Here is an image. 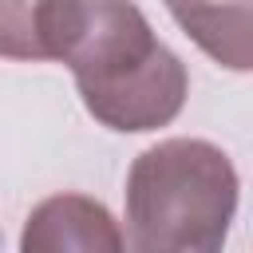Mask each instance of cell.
<instances>
[{
  "label": "cell",
  "mask_w": 253,
  "mask_h": 253,
  "mask_svg": "<svg viewBox=\"0 0 253 253\" xmlns=\"http://www.w3.org/2000/svg\"><path fill=\"white\" fill-rule=\"evenodd\" d=\"M43 43L47 59L71 67L87 115L107 130H158L186 107V63L134 0H47Z\"/></svg>",
  "instance_id": "cell-1"
},
{
  "label": "cell",
  "mask_w": 253,
  "mask_h": 253,
  "mask_svg": "<svg viewBox=\"0 0 253 253\" xmlns=\"http://www.w3.org/2000/svg\"><path fill=\"white\" fill-rule=\"evenodd\" d=\"M237 213V170L206 138L146 146L123 190V253H221Z\"/></svg>",
  "instance_id": "cell-2"
},
{
  "label": "cell",
  "mask_w": 253,
  "mask_h": 253,
  "mask_svg": "<svg viewBox=\"0 0 253 253\" xmlns=\"http://www.w3.org/2000/svg\"><path fill=\"white\" fill-rule=\"evenodd\" d=\"M20 253H123V229L103 202L67 190L32 206Z\"/></svg>",
  "instance_id": "cell-3"
},
{
  "label": "cell",
  "mask_w": 253,
  "mask_h": 253,
  "mask_svg": "<svg viewBox=\"0 0 253 253\" xmlns=\"http://www.w3.org/2000/svg\"><path fill=\"white\" fill-rule=\"evenodd\" d=\"M174 24L225 71H253V0H174Z\"/></svg>",
  "instance_id": "cell-4"
},
{
  "label": "cell",
  "mask_w": 253,
  "mask_h": 253,
  "mask_svg": "<svg viewBox=\"0 0 253 253\" xmlns=\"http://www.w3.org/2000/svg\"><path fill=\"white\" fill-rule=\"evenodd\" d=\"M43 16L47 0H0V55L24 63L47 59Z\"/></svg>",
  "instance_id": "cell-5"
},
{
  "label": "cell",
  "mask_w": 253,
  "mask_h": 253,
  "mask_svg": "<svg viewBox=\"0 0 253 253\" xmlns=\"http://www.w3.org/2000/svg\"><path fill=\"white\" fill-rule=\"evenodd\" d=\"M166 4H174V0H166Z\"/></svg>",
  "instance_id": "cell-6"
},
{
  "label": "cell",
  "mask_w": 253,
  "mask_h": 253,
  "mask_svg": "<svg viewBox=\"0 0 253 253\" xmlns=\"http://www.w3.org/2000/svg\"><path fill=\"white\" fill-rule=\"evenodd\" d=\"M0 241H4V237H0Z\"/></svg>",
  "instance_id": "cell-7"
}]
</instances>
